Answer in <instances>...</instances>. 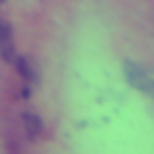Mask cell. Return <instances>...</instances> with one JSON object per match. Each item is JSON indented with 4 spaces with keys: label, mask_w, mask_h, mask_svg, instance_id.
<instances>
[{
    "label": "cell",
    "mask_w": 154,
    "mask_h": 154,
    "mask_svg": "<svg viewBox=\"0 0 154 154\" xmlns=\"http://www.w3.org/2000/svg\"><path fill=\"white\" fill-rule=\"evenodd\" d=\"M23 120H25V127H27V134L34 138V136H36L38 131H41V120H38V116L25 113V116H23Z\"/></svg>",
    "instance_id": "obj_4"
},
{
    "label": "cell",
    "mask_w": 154,
    "mask_h": 154,
    "mask_svg": "<svg viewBox=\"0 0 154 154\" xmlns=\"http://www.w3.org/2000/svg\"><path fill=\"white\" fill-rule=\"evenodd\" d=\"M14 66H16V70L20 72V77H23V82H25V86H27V93H29V88L36 84V68L29 63V59H25V57H16L14 59Z\"/></svg>",
    "instance_id": "obj_3"
},
{
    "label": "cell",
    "mask_w": 154,
    "mask_h": 154,
    "mask_svg": "<svg viewBox=\"0 0 154 154\" xmlns=\"http://www.w3.org/2000/svg\"><path fill=\"white\" fill-rule=\"evenodd\" d=\"M125 77L136 91L145 93V95H149L154 100V77L143 66H138L134 61H125Z\"/></svg>",
    "instance_id": "obj_1"
},
{
    "label": "cell",
    "mask_w": 154,
    "mask_h": 154,
    "mask_svg": "<svg viewBox=\"0 0 154 154\" xmlns=\"http://www.w3.org/2000/svg\"><path fill=\"white\" fill-rule=\"evenodd\" d=\"M0 54L7 61H14L16 52H14V34H11V25L7 20L0 18Z\"/></svg>",
    "instance_id": "obj_2"
},
{
    "label": "cell",
    "mask_w": 154,
    "mask_h": 154,
    "mask_svg": "<svg viewBox=\"0 0 154 154\" xmlns=\"http://www.w3.org/2000/svg\"><path fill=\"white\" fill-rule=\"evenodd\" d=\"M0 2H2V0H0Z\"/></svg>",
    "instance_id": "obj_5"
}]
</instances>
